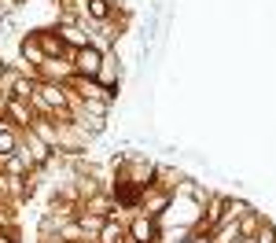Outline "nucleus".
Wrapping results in <instances>:
<instances>
[{"label":"nucleus","mask_w":276,"mask_h":243,"mask_svg":"<svg viewBox=\"0 0 276 243\" xmlns=\"http://www.w3.org/2000/svg\"><path fill=\"white\" fill-rule=\"evenodd\" d=\"M100 63H103V59H100V52H96V48H89V44H85V48L78 52V70H81V74H89V78L100 70Z\"/></svg>","instance_id":"nucleus-1"},{"label":"nucleus","mask_w":276,"mask_h":243,"mask_svg":"<svg viewBox=\"0 0 276 243\" xmlns=\"http://www.w3.org/2000/svg\"><path fill=\"white\" fill-rule=\"evenodd\" d=\"M133 236H137V243H155V229H151L147 221H137V225H133Z\"/></svg>","instance_id":"nucleus-2"},{"label":"nucleus","mask_w":276,"mask_h":243,"mask_svg":"<svg viewBox=\"0 0 276 243\" xmlns=\"http://www.w3.org/2000/svg\"><path fill=\"white\" fill-rule=\"evenodd\" d=\"M232 240H240V229H236V225H225V229L214 236V243H232Z\"/></svg>","instance_id":"nucleus-3"},{"label":"nucleus","mask_w":276,"mask_h":243,"mask_svg":"<svg viewBox=\"0 0 276 243\" xmlns=\"http://www.w3.org/2000/svg\"><path fill=\"white\" fill-rule=\"evenodd\" d=\"M96 74H100V78H103V81H107V85H111V81H114V78H118V74H114V63H111V59H103Z\"/></svg>","instance_id":"nucleus-4"},{"label":"nucleus","mask_w":276,"mask_h":243,"mask_svg":"<svg viewBox=\"0 0 276 243\" xmlns=\"http://www.w3.org/2000/svg\"><path fill=\"white\" fill-rule=\"evenodd\" d=\"M103 243H122V229L118 225H107V229H103Z\"/></svg>","instance_id":"nucleus-5"},{"label":"nucleus","mask_w":276,"mask_h":243,"mask_svg":"<svg viewBox=\"0 0 276 243\" xmlns=\"http://www.w3.org/2000/svg\"><path fill=\"white\" fill-rule=\"evenodd\" d=\"M89 11L96 18H103V15H107V4H103V0H89Z\"/></svg>","instance_id":"nucleus-6"},{"label":"nucleus","mask_w":276,"mask_h":243,"mask_svg":"<svg viewBox=\"0 0 276 243\" xmlns=\"http://www.w3.org/2000/svg\"><path fill=\"white\" fill-rule=\"evenodd\" d=\"M7 111H11V118H18V122H26L30 115H26V107L22 104H7Z\"/></svg>","instance_id":"nucleus-7"}]
</instances>
